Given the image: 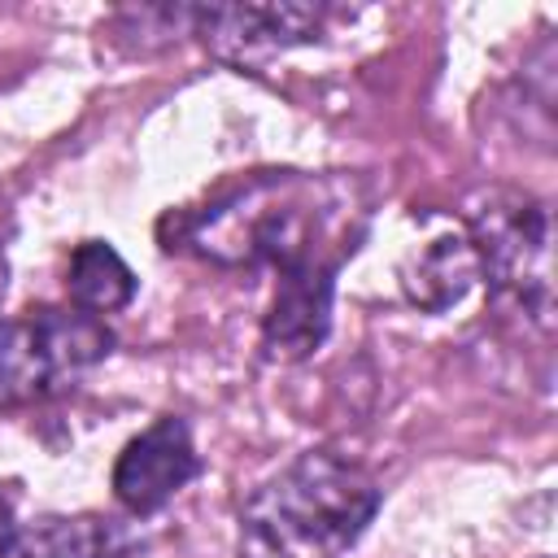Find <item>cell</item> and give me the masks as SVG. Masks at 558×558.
Here are the masks:
<instances>
[{
  "instance_id": "obj_1",
  "label": "cell",
  "mask_w": 558,
  "mask_h": 558,
  "mask_svg": "<svg viewBox=\"0 0 558 558\" xmlns=\"http://www.w3.org/2000/svg\"><path fill=\"white\" fill-rule=\"evenodd\" d=\"M366 231L353 183L314 174H257L179 218L174 240L218 266H275L283 275L340 270Z\"/></svg>"
},
{
  "instance_id": "obj_2",
  "label": "cell",
  "mask_w": 558,
  "mask_h": 558,
  "mask_svg": "<svg viewBox=\"0 0 558 558\" xmlns=\"http://www.w3.org/2000/svg\"><path fill=\"white\" fill-rule=\"evenodd\" d=\"M379 497L362 466L310 449L253 493L244 523L275 558H340L375 519Z\"/></svg>"
},
{
  "instance_id": "obj_3",
  "label": "cell",
  "mask_w": 558,
  "mask_h": 558,
  "mask_svg": "<svg viewBox=\"0 0 558 558\" xmlns=\"http://www.w3.org/2000/svg\"><path fill=\"white\" fill-rule=\"evenodd\" d=\"M113 331L87 310H31L0 323V405H26L65 392L105 362Z\"/></svg>"
},
{
  "instance_id": "obj_4",
  "label": "cell",
  "mask_w": 558,
  "mask_h": 558,
  "mask_svg": "<svg viewBox=\"0 0 558 558\" xmlns=\"http://www.w3.org/2000/svg\"><path fill=\"white\" fill-rule=\"evenodd\" d=\"M471 244L480 275L536 323L549 318V214L523 192L493 187L471 205Z\"/></svg>"
},
{
  "instance_id": "obj_5",
  "label": "cell",
  "mask_w": 558,
  "mask_h": 558,
  "mask_svg": "<svg viewBox=\"0 0 558 558\" xmlns=\"http://www.w3.org/2000/svg\"><path fill=\"white\" fill-rule=\"evenodd\" d=\"M323 4H209L192 9L205 48L235 65H262L292 44H310L323 26Z\"/></svg>"
},
{
  "instance_id": "obj_6",
  "label": "cell",
  "mask_w": 558,
  "mask_h": 558,
  "mask_svg": "<svg viewBox=\"0 0 558 558\" xmlns=\"http://www.w3.org/2000/svg\"><path fill=\"white\" fill-rule=\"evenodd\" d=\"M201 475V458L192 445V432L179 414H161L153 427H144L113 466V497L122 510L157 514L179 488H187Z\"/></svg>"
},
{
  "instance_id": "obj_7",
  "label": "cell",
  "mask_w": 558,
  "mask_h": 558,
  "mask_svg": "<svg viewBox=\"0 0 558 558\" xmlns=\"http://www.w3.org/2000/svg\"><path fill=\"white\" fill-rule=\"evenodd\" d=\"M135 549V532L105 514H39L17 523L0 558H122Z\"/></svg>"
},
{
  "instance_id": "obj_8",
  "label": "cell",
  "mask_w": 558,
  "mask_h": 558,
  "mask_svg": "<svg viewBox=\"0 0 558 558\" xmlns=\"http://www.w3.org/2000/svg\"><path fill=\"white\" fill-rule=\"evenodd\" d=\"M475 279H480V257L471 235L458 227H445L432 240L414 244L401 262V292L427 314H445L449 305H458Z\"/></svg>"
},
{
  "instance_id": "obj_9",
  "label": "cell",
  "mask_w": 558,
  "mask_h": 558,
  "mask_svg": "<svg viewBox=\"0 0 558 558\" xmlns=\"http://www.w3.org/2000/svg\"><path fill=\"white\" fill-rule=\"evenodd\" d=\"M65 292L74 301V310H87V314H109V310H122L131 296H135V275L131 266L118 257L113 244L105 240H87L74 248L70 257V275H65Z\"/></svg>"
},
{
  "instance_id": "obj_10",
  "label": "cell",
  "mask_w": 558,
  "mask_h": 558,
  "mask_svg": "<svg viewBox=\"0 0 558 558\" xmlns=\"http://www.w3.org/2000/svg\"><path fill=\"white\" fill-rule=\"evenodd\" d=\"M13 527H17V519H13V497L0 488V549H4V541H9Z\"/></svg>"
},
{
  "instance_id": "obj_11",
  "label": "cell",
  "mask_w": 558,
  "mask_h": 558,
  "mask_svg": "<svg viewBox=\"0 0 558 558\" xmlns=\"http://www.w3.org/2000/svg\"><path fill=\"white\" fill-rule=\"evenodd\" d=\"M4 283H9V266H4V253H0V301H4Z\"/></svg>"
}]
</instances>
